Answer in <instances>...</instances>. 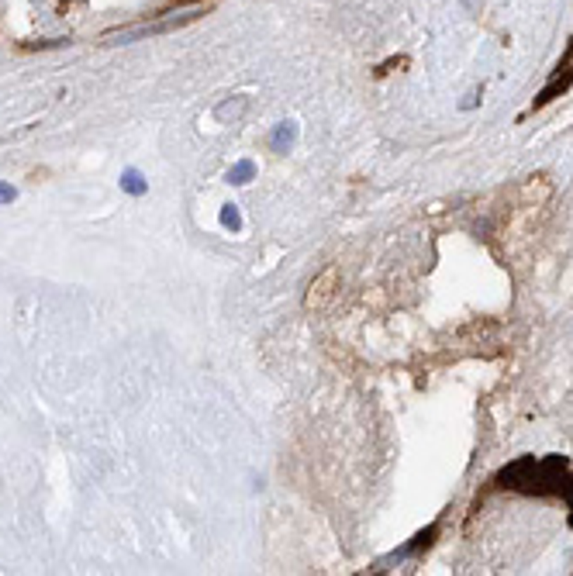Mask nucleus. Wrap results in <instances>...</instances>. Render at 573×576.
I'll return each instance as SVG.
<instances>
[{"label": "nucleus", "instance_id": "f257e3e1", "mask_svg": "<svg viewBox=\"0 0 573 576\" xmlns=\"http://www.w3.org/2000/svg\"><path fill=\"white\" fill-rule=\"evenodd\" d=\"M497 483H508L511 490H522V494H560L567 497L573 511V487L570 476H567V459L560 455H549V459H518L515 466L501 469Z\"/></svg>", "mask_w": 573, "mask_h": 576}, {"label": "nucleus", "instance_id": "f03ea898", "mask_svg": "<svg viewBox=\"0 0 573 576\" xmlns=\"http://www.w3.org/2000/svg\"><path fill=\"white\" fill-rule=\"evenodd\" d=\"M201 11H187V14H176L169 21H156V25H138V28H128V32H118V35H107V41H135V39H145V35H163L169 28H180L187 21H194Z\"/></svg>", "mask_w": 573, "mask_h": 576}, {"label": "nucleus", "instance_id": "7ed1b4c3", "mask_svg": "<svg viewBox=\"0 0 573 576\" xmlns=\"http://www.w3.org/2000/svg\"><path fill=\"white\" fill-rule=\"evenodd\" d=\"M294 138H297V124L294 121L277 124V131H273V138H270V149H273V152H284V149L294 145Z\"/></svg>", "mask_w": 573, "mask_h": 576}, {"label": "nucleus", "instance_id": "20e7f679", "mask_svg": "<svg viewBox=\"0 0 573 576\" xmlns=\"http://www.w3.org/2000/svg\"><path fill=\"white\" fill-rule=\"evenodd\" d=\"M121 190L124 194H131V197H142V194L149 190V183H145V176H142L138 169H124L121 173Z\"/></svg>", "mask_w": 573, "mask_h": 576}, {"label": "nucleus", "instance_id": "39448f33", "mask_svg": "<svg viewBox=\"0 0 573 576\" xmlns=\"http://www.w3.org/2000/svg\"><path fill=\"white\" fill-rule=\"evenodd\" d=\"M252 176H256V163H252V159H242V163H235L228 169V183H232V187L252 183Z\"/></svg>", "mask_w": 573, "mask_h": 576}, {"label": "nucleus", "instance_id": "423d86ee", "mask_svg": "<svg viewBox=\"0 0 573 576\" xmlns=\"http://www.w3.org/2000/svg\"><path fill=\"white\" fill-rule=\"evenodd\" d=\"M221 225H225V228H232V232H239V228H242V214H239V207H235V204L221 207Z\"/></svg>", "mask_w": 573, "mask_h": 576}, {"label": "nucleus", "instance_id": "0eeeda50", "mask_svg": "<svg viewBox=\"0 0 573 576\" xmlns=\"http://www.w3.org/2000/svg\"><path fill=\"white\" fill-rule=\"evenodd\" d=\"M14 197H18V190H14L11 183H0V204H11Z\"/></svg>", "mask_w": 573, "mask_h": 576}]
</instances>
